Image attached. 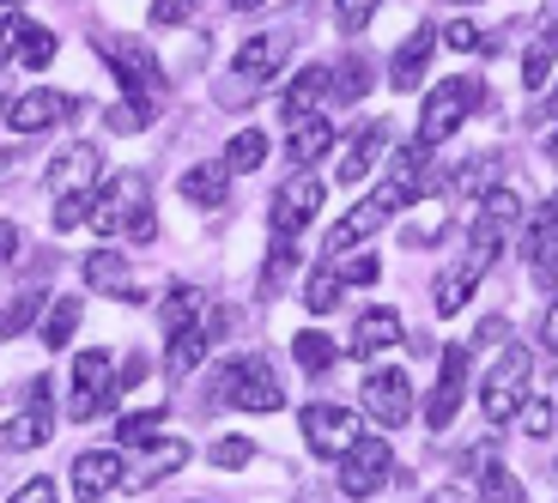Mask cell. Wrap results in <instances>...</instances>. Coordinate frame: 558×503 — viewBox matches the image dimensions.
Listing matches in <instances>:
<instances>
[{
	"label": "cell",
	"instance_id": "cell-61",
	"mask_svg": "<svg viewBox=\"0 0 558 503\" xmlns=\"http://www.w3.org/2000/svg\"><path fill=\"white\" fill-rule=\"evenodd\" d=\"M461 7H474V0H461Z\"/></svg>",
	"mask_w": 558,
	"mask_h": 503
},
{
	"label": "cell",
	"instance_id": "cell-4",
	"mask_svg": "<svg viewBox=\"0 0 558 503\" xmlns=\"http://www.w3.org/2000/svg\"><path fill=\"white\" fill-rule=\"evenodd\" d=\"M529 382H534V352L529 346H504V358L492 364V377L480 382V413L492 425L517 419V406L529 401Z\"/></svg>",
	"mask_w": 558,
	"mask_h": 503
},
{
	"label": "cell",
	"instance_id": "cell-46",
	"mask_svg": "<svg viewBox=\"0 0 558 503\" xmlns=\"http://www.w3.org/2000/svg\"><path fill=\"white\" fill-rule=\"evenodd\" d=\"M201 13V0H153V25H189Z\"/></svg>",
	"mask_w": 558,
	"mask_h": 503
},
{
	"label": "cell",
	"instance_id": "cell-33",
	"mask_svg": "<svg viewBox=\"0 0 558 503\" xmlns=\"http://www.w3.org/2000/svg\"><path fill=\"white\" fill-rule=\"evenodd\" d=\"M480 503H529L522 498V479L510 474V467H498V455L486 462V474H480V491H474Z\"/></svg>",
	"mask_w": 558,
	"mask_h": 503
},
{
	"label": "cell",
	"instance_id": "cell-2",
	"mask_svg": "<svg viewBox=\"0 0 558 503\" xmlns=\"http://www.w3.org/2000/svg\"><path fill=\"white\" fill-rule=\"evenodd\" d=\"M207 406H238V413H279L286 406V389H279L274 364L267 358H231L213 377Z\"/></svg>",
	"mask_w": 558,
	"mask_h": 503
},
{
	"label": "cell",
	"instance_id": "cell-49",
	"mask_svg": "<svg viewBox=\"0 0 558 503\" xmlns=\"http://www.w3.org/2000/svg\"><path fill=\"white\" fill-rule=\"evenodd\" d=\"M335 267H340V261H335ZM377 273H383V261H377V255H352V261L340 267V280H347V285H371Z\"/></svg>",
	"mask_w": 558,
	"mask_h": 503
},
{
	"label": "cell",
	"instance_id": "cell-18",
	"mask_svg": "<svg viewBox=\"0 0 558 503\" xmlns=\"http://www.w3.org/2000/svg\"><path fill=\"white\" fill-rule=\"evenodd\" d=\"M328 146H335V122H328V115H304V122H292L286 158H292V170H310V164L328 158Z\"/></svg>",
	"mask_w": 558,
	"mask_h": 503
},
{
	"label": "cell",
	"instance_id": "cell-28",
	"mask_svg": "<svg viewBox=\"0 0 558 503\" xmlns=\"http://www.w3.org/2000/svg\"><path fill=\"white\" fill-rule=\"evenodd\" d=\"M364 91H371V61L352 49L340 68H328V98H340V103H359Z\"/></svg>",
	"mask_w": 558,
	"mask_h": 503
},
{
	"label": "cell",
	"instance_id": "cell-53",
	"mask_svg": "<svg viewBox=\"0 0 558 503\" xmlns=\"http://www.w3.org/2000/svg\"><path fill=\"white\" fill-rule=\"evenodd\" d=\"M541 346H546V352H558V297L546 304V316H541Z\"/></svg>",
	"mask_w": 558,
	"mask_h": 503
},
{
	"label": "cell",
	"instance_id": "cell-45",
	"mask_svg": "<svg viewBox=\"0 0 558 503\" xmlns=\"http://www.w3.org/2000/svg\"><path fill=\"white\" fill-rule=\"evenodd\" d=\"M517 419H522V431H529V437H546V431H553V406L529 394V401L517 406Z\"/></svg>",
	"mask_w": 558,
	"mask_h": 503
},
{
	"label": "cell",
	"instance_id": "cell-59",
	"mask_svg": "<svg viewBox=\"0 0 558 503\" xmlns=\"http://www.w3.org/2000/svg\"><path fill=\"white\" fill-rule=\"evenodd\" d=\"M7 103H13V98H0V115H7Z\"/></svg>",
	"mask_w": 558,
	"mask_h": 503
},
{
	"label": "cell",
	"instance_id": "cell-42",
	"mask_svg": "<svg viewBox=\"0 0 558 503\" xmlns=\"http://www.w3.org/2000/svg\"><path fill=\"white\" fill-rule=\"evenodd\" d=\"M158 110H146V103H116V110H104V127H116V134H134V127H146Z\"/></svg>",
	"mask_w": 558,
	"mask_h": 503
},
{
	"label": "cell",
	"instance_id": "cell-51",
	"mask_svg": "<svg viewBox=\"0 0 558 503\" xmlns=\"http://www.w3.org/2000/svg\"><path fill=\"white\" fill-rule=\"evenodd\" d=\"M19 249H25V231H19L13 219H0V267L19 261Z\"/></svg>",
	"mask_w": 558,
	"mask_h": 503
},
{
	"label": "cell",
	"instance_id": "cell-6",
	"mask_svg": "<svg viewBox=\"0 0 558 503\" xmlns=\"http://www.w3.org/2000/svg\"><path fill=\"white\" fill-rule=\"evenodd\" d=\"M146 170H122V176H110L98 188V195H92V231H98V237H128V224L140 219V212H146Z\"/></svg>",
	"mask_w": 558,
	"mask_h": 503
},
{
	"label": "cell",
	"instance_id": "cell-15",
	"mask_svg": "<svg viewBox=\"0 0 558 503\" xmlns=\"http://www.w3.org/2000/svg\"><path fill=\"white\" fill-rule=\"evenodd\" d=\"M395 340H401V316L395 309H364L359 322H352V340H347V352L352 358H377V352H389Z\"/></svg>",
	"mask_w": 558,
	"mask_h": 503
},
{
	"label": "cell",
	"instance_id": "cell-37",
	"mask_svg": "<svg viewBox=\"0 0 558 503\" xmlns=\"http://www.w3.org/2000/svg\"><path fill=\"white\" fill-rule=\"evenodd\" d=\"M43 316V292H19V304L13 309H0V340H13V334H25L31 322Z\"/></svg>",
	"mask_w": 558,
	"mask_h": 503
},
{
	"label": "cell",
	"instance_id": "cell-44",
	"mask_svg": "<svg viewBox=\"0 0 558 503\" xmlns=\"http://www.w3.org/2000/svg\"><path fill=\"white\" fill-rule=\"evenodd\" d=\"M255 443L250 437H225V443H213V467H250Z\"/></svg>",
	"mask_w": 558,
	"mask_h": 503
},
{
	"label": "cell",
	"instance_id": "cell-29",
	"mask_svg": "<svg viewBox=\"0 0 558 503\" xmlns=\"http://www.w3.org/2000/svg\"><path fill=\"white\" fill-rule=\"evenodd\" d=\"M267 164V134L262 127H243V134H231V146H225V170L231 176H250V170Z\"/></svg>",
	"mask_w": 558,
	"mask_h": 503
},
{
	"label": "cell",
	"instance_id": "cell-55",
	"mask_svg": "<svg viewBox=\"0 0 558 503\" xmlns=\"http://www.w3.org/2000/svg\"><path fill=\"white\" fill-rule=\"evenodd\" d=\"M140 377H146V358H140V352H134V358H128V370H122V382H116V389H134Z\"/></svg>",
	"mask_w": 558,
	"mask_h": 503
},
{
	"label": "cell",
	"instance_id": "cell-19",
	"mask_svg": "<svg viewBox=\"0 0 558 503\" xmlns=\"http://www.w3.org/2000/svg\"><path fill=\"white\" fill-rule=\"evenodd\" d=\"M389 140H395V122H364V134H359V140H352V152H347V158H340V164H335L340 188H352V182H364V170L377 164V152H383V146H389Z\"/></svg>",
	"mask_w": 558,
	"mask_h": 503
},
{
	"label": "cell",
	"instance_id": "cell-64",
	"mask_svg": "<svg viewBox=\"0 0 558 503\" xmlns=\"http://www.w3.org/2000/svg\"><path fill=\"white\" fill-rule=\"evenodd\" d=\"M553 103H558V98H553Z\"/></svg>",
	"mask_w": 558,
	"mask_h": 503
},
{
	"label": "cell",
	"instance_id": "cell-41",
	"mask_svg": "<svg viewBox=\"0 0 558 503\" xmlns=\"http://www.w3.org/2000/svg\"><path fill=\"white\" fill-rule=\"evenodd\" d=\"M92 195H98V188H85V195H61L56 200V231H73V224L92 219Z\"/></svg>",
	"mask_w": 558,
	"mask_h": 503
},
{
	"label": "cell",
	"instance_id": "cell-9",
	"mask_svg": "<svg viewBox=\"0 0 558 503\" xmlns=\"http://www.w3.org/2000/svg\"><path fill=\"white\" fill-rule=\"evenodd\" d=\"M364 413L383 425V431H401L413 419V382H407L401 364H377L371 377H364Z\"/></svg>",
	"mask_w": 558,
	"mask_h": 503
},
{
	"label": "cell",
	"instance_id": "cell-16",
	"mask_svg": "<svg viewBox=\"0 0 558 503\" xmlns=\"http://www.w3.org/2000/svg\"><path fill=\"white\" fill-rule=\"evenodd\" d=\"M432 56H437V25H418L413 37L401 42V56L389 61V79H395V91H413V85L425 79V68H432Z\"/></svg>",
	"mask_w": 558,
	"mask_h": 503
},
{
	"label": "cell",
	"instance_id": "cell-39",
	"mask_svg": "<svg viewBox=\"0 0 558 503\" xmlns=\"http://www.w3.org/2000/svg\"><path fill=\"white\" fill-rule=\"evenodd\" d=\"M189 462V443H177V437H165V449H158V462H146V474H140V486H158L165 474H177V467Z\"/></svg>",
	"mask_w": 558,
	"mask_h": 503
},
{
	"label": "cell",
	"instance_id": "cell-3",
	"mask_svg": "<svg viewBox=\"0 0 558 503\" xmlns=\"http://www.w3.org/2000/svg\"><path fill=\"white\" fill-rule=\"evenodd\" d=\"M98 56L110 61L116 85H122V98L158 110V98H165V68L153 61V49H146V42H134V37H98Z\"/></svg>",
	"mask_w": 558,
	"mask_h": 503
},
{
	"label": "cell",
	"instance_id": "cell-47",
	"mask_svg": "<svg viewBox=\"0 0 558 503\" xmlns=\"http://www.w3.org/2000/svg\"><path fill=\"white\" fill-rule=\"evenodd\" d=\"M7 503H61V491H56V479H49V474H37V479H25Z\"/></svg>",
	"mask_w": 558,
	"mask_h": 503
},
{
	"label": "cell",
	"instance_id": "cell-24",
	"mask_svg": "<svg viewBox=\"0 0 558 503\" xmlns=\"http://www.w3.org/2000/svg\"><path fill=\"white\" fill-rule=\"evenodd\" d=\"M213 352V334H207V322H195V328H182V334H170V377H189V370H201V358Z\"/></svg>",
	"mask_w": 558,
	"mask_h": 503
},
{
	"label": "cell",
	"instance_id": "cell-7",
	"mask_svg": "<svg viewBox=\"0 0 558 503\" xmlns=\"http://www.w3.org/2000/svg\"><path fill=\"white\" fill-rule=\"evenodd\" d=\"M383 486H395V449L359 431V443L340 455V498H377Z\"/></svg>",
	"mask_w": 558,
	"mask_h": 503
},
{
	"label": "cell",
	"instance_id": "cell-26",
	"mask_svg": "<svg viewBox=\"0 0 558 503\" xmlns=\"http://www.w3.org/2000/svg\"><path fill=\"white\" fill-rule=\"evenodd\" d=\"M80 316H85L80 297H61V304H49V309H43V322H37V340H43L49 352H61V346L73 340V328H80Z\"/></svg>",
	"mask_w": 558,
	"mask_h": 503
},
{
	"label": "cell",
	"instance_id": "cell-38",
	"mask_svg": "<svg viewBox=\"0 0 558 503\" xmlns=\"http://www.w3.org/2000/svg\"><path fill=\"white\" fill-rule=\"evenodd\" d=\"M553 68H558V42H534L529 56H522V85L541 91V85L553 79Z\"/></svg>",
	"mask_w": 558,
	"mask_h": 503
},
{
	"label": "cell",
	"instance_id": "cell-23",
	"mask_svg": "<svg viewBox=\"0 0 558 503\" xmlns=\"http://www.w3.org/2000/svg\"><path fill=\"white\" fill-rule=\"evenodd\" d=\"M529 267L541 285H558V212H541L529 224Z\"/></svg>",
	"mask_w": 558,
	"mask_h": 503
},
{
	"label": "cell",
	"instance_id": "cell-12",
	"mask_svg": "<svg viewBox=\"0 0 558 503\" xmlns=\"http://www.w3.org/2000/svg\"><path fill=\"white\" fill-rule=\"evenodd\" d=\"M104 182V152L98 146H68V152L56 158V164H49V195H85V188H98Z\"/></svg>",
	"mask_w": 558,
	"mask_h": 503
},
{
	"label": "cell",
	"instance_id": "cell-11",
	"mask_svg": "<svg viewBox=\"0 0 558 503\" xmlns=\"http://www.w3.org/2000/svg\"><path fill=\"white\" fill-rule=\"evenodd\" d=\"M316 212H322V182L316 176H298V170H292V182H279V188H274L267 224H274V237H298Z\"/></svg>",
	"mask_w": 558,
	"mask_h": 503
},
{
	"label": "cell",
	"instance_id": "cell-63",
	"mask_svg": "<svg viewBox=\"0 0 558 503\" xmlns=\"http://www.w3.org/2000/svg\"><path fill=\"white\" fill-rule=\"evenodd\" d=\"M553 212H558V207H553Z\"/></svg>",
	"mask_w": 558,
	"mask_h": 503
},
{
	"label": "cell",
	"instance_id": "cell-57",
	"mask_svg": "<svg viewBox=\"0 0 558 503\" xmlns=\"http://www.w3.org/2000/svg\"><path fill=\"white\" fill-rule=\"evenodd\" d=\"M541 25H546V30H558V0H546V7H541Z\"/></svg>",
	"mask_w": 558,
	"mask_h": 503
},
{
	"label": "cell",
	"instance_id": "cell-30",
	"mask_svg": "<svg viewBox=\"0 0 558 503\" xmlns=\"http://www.w3.org/2000/svg\"><path fill=\"white\" fill-rule=\"evenodd\" d=\"M292 273H298V243L279 237L274 249H267V267H262V297H279L292 285Z\"/></svg>",
	"mask_w": 558,
	"mask_h": 503
},
{
	"label": "cell",
	"instance_id": "cell-22",
	"mask_svg": "<svg viewBox=\"0 0 558 503\" xmlns=\"http://www.w3.org/2000/svg\"><path fill=\"white\" fill-rule=\"evenodd\" d=\"M225 188H231V170H225V158H219V164L182 170V200H189V207H201V212L225 207Z\"/></svg>",
	"mask_w": 558,
	"mask_h": 503
},
{
	"label": "cell",
	"instance_id": "cell-62",
	"mask_svg": "<svg viewBox=\"0 0 558 503\" xmlns=\"http://www.w3.org/2000/svg\"><path fill=\"white\" fill-rule=\"evenodd\" d=\"M298 7H304V0H298Z\"/></svg>",
	"mask_w": 558,
	"mask_h": 503
},
{
	"label": "cell",
	"instance_id": "cell-50",
	"mask_svg": "<svg viewBox=\"0 0 558 503\" xmlns=\"http://www.w3.org/2000/svg\"><path fill=\"white\" fill-rule=\"evenodd\" d=\"M486 219H517V195H510V188H486Z\"/></svg>",
	"mask_w": 558,
	"mask_h": 503
},
{
	"label": "cell",
	"instance_id": "cell-48",
	"mask_svg": "<svg viewBox=\"0 0 558 503\" xmlns=\"http://www.w3.org/2000/svg\"><path fill=\"white\" fill-rule=\"evenodd\" d=\"M19 30H25V19L0 13V68H13V61H19Z\"/></svg>",
	"mask_w": 558,
	"mask_h": 503
},
{
	"label": "cell",
	"instance_id": "cell-54",
	"mask_svg": "<svg viewBox=\"0 0 558 503\" xmlns=\"http://www.w3.org/2000/svg\"><path fill=\"white\" fill-rule=\"evenodd\" d=\"M49 389H56L49 377H31V389H25V406H49Z\"/></svg>",
	"mask_w": 558,
	"mask_h": 503
},
{
	"label": "cell",
	"instance_id": "cell-5",
	"mask_svg": "<svg viewBox=\"0 0 558 503\" xmlns=\"http://www.w3.org/2000/svg\"><path fill=\"white\" fill-rule=\"evenodd\" d=\"M486 103V85L480 79H444V85H432V98H425V110H418V146H437V140H449L468 115Z\"/></svg>",
	"mask_w": 558,
	"mask_h": 503
},
{
	"label": "cell",
	"instance_id": "cell-52",
	"mask_svg": "<svg viewBox=\"0 0 558 503\" xmlns=\"http://www.w3.org/2000/svg\"><path fill=\"white\" fill-rule=\"evenodd\" d=\"M474 340H480V346H504V340H510V322H504V316H486Z\"/></svg>",
	"mask_w": 558,
	"mask_h": 503
},
{
	"label": "cell",
	"instance_id": "cell-40",
	"mask_svg": "<svg viewBox=\"0 0 558 503\" xmlns=\"http://www.w3.org/2000/svg\"><path fill=\"white\" fill-rule=\"evenodd\" d=\"M377 7H383V0H335V25L352 37V30H364L371 19H377Z\"/></svg>",
	"mask_w": 558,
	"mask_h": 503
},
{
	"label": "cell",
	"instance_id": "cell-32",
	"mask_svg": "<svg viewBox=\"0 0 558 503\" xmlns=\"http://www.w3.org/2000/svg\"><path fill=\"white\" fill-rule=\"evenodd\" d=\"M165 406H146V413H128L122 425H116V437H122V449H153V443H165Z\"/></svg>",
	"mask_w": 558,
	"mask_h": 503
},
{
	"label": "cell",
	"instance_id": "cell-10",
	"mask_svg": "<svg viewBox=\"0 0 558 503\" xmlns=\"http://www.w3.org/2000/svg\"><path fill=\"white\" fill-rule=\"evenodd\" d=\"M461 394H468V346H444V358H437V382H432V394H425V425H432L437 437L456 425Z\"/></svg>",
	"mask_w": 558,
	"mask_h": 503
},
{
	"label": "cell",
	"instance_id": "cell-36",
	"mask_svg": "<svg viewBox=\"0 0 558 503\" xmlns=\"http://www.w3.org/2000/svg\"><path fill=\"white\" fill-rule=\"evenodd\" d=\"M19 61H25V68H49V61H56V30L25 25L19 30Z\"/></svg>",
	"mask_w": 558,
	"mask_h": 503
},
{
	"label": "cell",
	"instance_id": "cell-27",
	"mask_svg": "<svg viewBox=\"0 0 558 503\" xmlns=\"http://www.w3.org/2000/svg\"><path fill=\"white\" fill-rule=\"evenodd\" d=\"M80 273H85V285H92V292H116V297H122L128 285H134V280H128V261H122L116 249L85 255V267H80Z\"/></svg>",
	"mask_w": 558,
	"mask_h": 503
},
{
	"label": "cell",
	"instance_id": "cell-35",
	"mask_svg": "<svg viewBox=\"0 0 558 503\" xmlns=\"http://www.w3.org/2000/svg\"><path fill=\"white\" fill-rule=\"evenodd\" d=\"M304 304L316 309V316H328V309L340 304V267H335V261H322L316 273H310V285H304Z\"/></svg>",
	"mask_w": 558,
	"mask_h": 503
},
{
	"label": "cell",
	"instance_id": "cell-13",
	"mask_svg": "<svg viewBox=\"0 0 558 503\" xmlns=\"http://www.w3.org/2000/svg\"><path fill=\"white\" fill-rule=\"evenodd\" d=\"M122 479H128V467H122L116 449H85V455H73V486H80L85 503H98L104 491H116Z\"/></svg>",
	"mask_w": 558,
	"mask_h": 503
},
{
	"label": "cell",
	"instance_id": "cell-17",
	"mask_svg": "<svg viewBox=\"0 0 558 503\" xmlns=\"http://www.w3.org/2000/svg\"><path fill=\"white\" fill-rule=\"evenodd\" d=\"M49 431H56L49 406H25V413H13V419H0V455H25V449L49 443Z\"/></svg>",
	"mask_w": 558,
	"mask_h": 503
},
{
	"label": "cell",
	"instance_id": "cell-31",
	"mask_svg": "<svg viewBox=\"0 0 558 503\" xmlns=\"http://www.w3.org/2000/svg\"><path fill=\"white\" fill-rule=\"evenodd\" d=\"M292 358L304 364L310 377H322V370H335V364H340V346L328 334H316V328H304V334L292 340Z\"/></svg>",
	"mask_w": 558,
	"mask_h": 503
},
{
	"label": "cell",
	"instance_id": "cell-21",
	"mask_svg": "<svg viewBox=\"0 0 558 503\" xmlns=\"http://www.w3.org/2000/svg\"><path fill=\"white\" fill-rule=\"evenodd\" d=\"M322 98H328V68H304L292 85H286V98H279V115H286V127L304 122V115H316Z\"/></svg>",
	"mask_w": 558,
	"mask_h": 503
},
{
	"label": "cell",
	"instance_id": "cell-8",
	"mask_svg": "<svg viewBox=\"0 0 558 503\" xmlns=\"http://www.w3.org/2000/svg\"><path fill=\"white\" fill-rule=\"evenodd\" d=\"M298 425H304L310 455H322V462H340V455L359 443V413H347V406H335V401H310L304 413H298Z\"/></svg>",
	"mask_w": 558,
	"mask_h": 503
},
{
	"label": "cell",
	"instance_id": "cell-43",
	"mask_svg": "<svg viewBox=\"0 0 558 503\" xmlns=\"http://www.w3.org/2000/svg\"><path fill=\"white\" fill-rule=\"evenodd\" d=\"M437 37H444L449 49H468V56H480V49H486V37H480V25H474V19H456V25H444Z\"/></svg>",
	"mask_w": 558,
	"mask_h": 503
},
{
	"label": "cell",
	"instance_id": "cell-56",
	"mask_svg": "<svg viewBox=\"0 0 558 503\" xmlns=\"http://www.w3.org/2000/svg\"><path fill=\"white\" fill-rule=\"evenodd\" d=\"M432 503H480V498H474V491H461V486H444Z\"/></svg>",
	"mask_w": 558,
	"mask_h": 503
},
{
	"label": "cell",
	"instance_id": "cell-58",
	"mask_svg": "<svg viewBox=\"0 0 558 503\" xmlns=\"http://www.w3.org/2000/svg\"><path fill=\"white\" fill-rule=\"evenodd\" d=\"M231 7H238V13H262L267 0H231Z\"/></svg>",
	"mask_w": 558,
	"mask_h": 503
},
{
	"label": "cell",
	"instance_id": "cell-25",
	"mask_svg": "<svg viewBox=\"0 0 558 503\" xmlns=\"http://www.w3.org/2000/svg\"><path fill=\"white\" fill-rule=\"evenodd\" d=\"M201 316H207V292L177 285V292L165 297V309H158V328H165V334H182V328H195Z\"/></svg>",
	"mask_w": 558,
	"mask_h": 503
},
{
	"label": "cell",
	"instance_id": "cell-20",
	"mask_svg": "<svg viewBox=\"0 0 558 503\" xmlns=\"http://www.w3.org/2000/svg\"><path fill=\"white\" fill-rule=\"evenodd\" d=\"M279 61H286V30H262L238 49V79L262 85L267 73H279Z\"/></svg>",
	"mask_w": 558,
	"mask_h": 503
},
{
	"label": "cell",
	"instance_id": "cell-60",
	"mask_svg": "<svg viewBox=\"0 0 558 503\" xmlns=\"http://www.w3.org/2000/svg\"><path fill=\"white\" fill-rule=\"evenodd\" d=\"M553 158H558V134H553Z\"/></svg>",
	"mask_w": 558,
	"mask_h": 503
},
{
	"label": "cell",
	"instance_id": "cell-1",
	"mask_svg": "<svg viewBox=\"0 0 558 503\" xmlns=\"http://www.w3.org/2000/svg\"><path fill=\"white\" fill-rule=\"evenodd\" d=\"M498 255H504V224H498V219H480L474 231H468V249H461V261L449 267L444 280H437V309H444V316H456V309L474 297V285L486 280L492 267H498Z\"/></svg>",
	"mask_w": 558,
	"mask_h": 503
},
{
	"label": "cell",
	"instance_id": "cell-34",
	"mask_svg": "<svg viewBox=\"0 0 558 503\" xmlns=\"http://www.w3.org/2000/svg\"><path fill=\"white\" fill-rule=\"evenodd\" d=\"M73 389H116V364H110V352H80L73 358Z\"/></svg>",
	"mask_w": 558,
	"mask_h": 503
},
{
	"label": "cell",
	"instance_id": "cell-14",
	"mask_svg": "<svg viewBox=\"0 0 558 503\" xmlns=\"http://www.w3.org/2000/svg\"><path fill=\"white\" fill-rule=\"evenodd\" d=\"M61 115H73V103L61 98V91H43V85L7 103V127H13V134H43V127H56Z\"/></svg>",
	"mask_w": 558,
	"mask_h": 503
}]
</instances>
